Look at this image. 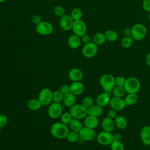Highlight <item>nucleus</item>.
Listing matches in <instances>:
<instances>
[{"mask_svg":"<svg viewBox=\"0 0 150 150\" xmlns=\"http://www.w3.org/2000/svg\"><path fill=\"white\" fill-rule=\"evenodd\" d=\"M66 138L70 142H77L80 138V137L79 132L71 131L69 132Z\"/></svg>","mask_w":150,"mask_h":150,"instance_id":"obj_32","label":"nucleus"},{"mask_svg":"<svg viewBox=\"0 0 150 150\" xmlns=\"http://www.w3.org/2000/svg\"><path fill=\"white\" fill-rule=\"evenodd\" d=\"M6 0H0V3H2V2H4V1H5Z\"/></svg>","mask_w":150,"mask_h":150,"instance_id":"obj_50","label":"nucleus"},{"mask_svg":"<svg viewBox=\"0 0 150 150\" xmlns=\"http://www.w3.org/2000/svg\"><path fill=\"white\" fill-rule=\"evenodd\" d=\"M28 107L31 111H37L39 110L42 106L38 99H30L28 101L27 103Z\"/></svg>","mask_w":150,"mask_h":150,"instance_id":"obj_26","label":"nucleus"},{"mask_svg":"<svg viewBox=\"0 0 150 150\" xmlns=\"http://www.w3.org/2000/svg\"><path fill=\"white\" fill-rule=\"evenodd\" d=\"M125 92L128 93H137L140 88L141 84L138 79L135 77H129L125 80L124 86Z\"/></svg>","mask_w":150,"mask_h":150,"instance_id":"obj_3","label":"nucleus"},{"mask_svg":"<svg viewBox=\"0 0 150 150\" xmlns=\"http://www.w3.org/2000/svg\"><path fill=\"white\" fill-rule=\"evenodd\" d=\"M69 132L67 125L62 122H56L52 124L50 128V133L58 139L66 138Z\"/></svg>","mask_w":150,"mask_h":150,"instance_id":"obj_1","label":"nucleus"},{"mask_svg":"<svg viewBox=\"0 0 150 150\" xmlns=\"http://www.w3.org/2000/svg\"><path fill=\"white\" fill-rule=\"evenodd\" d=\"M115 127V125L114 121L108 117L103 118L101 121V127L103 131L111 132L114 129Z\"/></svg>","mask_w":150,"mask_h":150,"instance_id":"obj_17","label":"nucleus"},{"mask_svg":"<svg viewBox=\"0 0 150 150\" xmlns=\"http://www.w3.org/2000/svg\"><path fill=\"white\" fill-rule=\"evenodd\" d=\"M8 120L6 115L0 114V127L3 128L6 125Z\"/></svg>","mask_w":150,"mask_h":150,"instance_id":"obj_40","label":"nucleus"},{"mask_svg":"<svg viewBox=\"0 0 150 150\" xmlns=\"http://www.w3.org/2000/svg\"><path fill=\"white\" fill-rule=\"evenodd\" d=\"M110 97L108 93L104 92L100 94L96 98V104L103 107L109 104L110 101Z\"/></svg>","mask_w":150,"mask_h":150,"instance_id":"obj_18","label":"nucleus"},{"mask_svg":"<svg viewBox=\"0 0 150 150\" xmlns=\"http://www.w3.org/2000/svg\"><path fill=\"white\" fill-rule=\"evenodd\" d=\"M107 117L111 119H113L117 117V111L113 109L110 110L107 112Z\"/></svg>","mask_w":150,"mask_h":150,"instance_id":"obj_45","label":"nucleus"},{"mask_svg":"<svg viewBox=\"0 0 150 150\" xmlns=\"http://www.w3.org/2000/svg\"><path fill=\"white\" fill-rule=\"evenodd\" d=\"M54 13L58 17H62L65 15V10L63 7L60 5H56L53 9Z\"/></svg>","mask_w":150,"mask_h":150,"instance_id":"obj_38","label":"nucleus"},{"mask_svg":"<svg viewBox=\"0 0 150 150\" xmlns=\"http://www.w3.org/2000/svg\"><path fill=\"white\" fill-rule=\"evenodd\" d=\"M81 42L80 37L75 34L70 36L68 39V45L69 47L73 49L78 48L80 46Z\"/></svg>","mask_w":150,"mask_h":150,"instance_id":"obj_23","label":"nucleus"},{"mask_svg":"<svg viewBox=\"0 0 150 150\" xmlns=\"http://www.w3.org/2000/svg\"><path fill=\"white\" fill-rule=\"evenodd\" d=\"M69 112L73 118L82 120L85 118L87 114V108L82 104H74L70 108Z\"/></svg>","mask_w":150,"mask_h":150,"instance_id":"obj_4","label":"nucleus"},{"mask_svg":"<svg viewBox=\"0 0 150 150\" xmlns=\"http://www.w3.org/2000/svg\"><path fill=\"white\" fill-rule=\"evenodd\" d=\"M106 39L104 33L99 32L95 34L93 38V42L97 45H101L104 43Z\"/></svg>","mask_w":150,"mask_h":150,"instance_id":"obj_29","label":"nucleus"},{"mask_svg":"<svg viewBox=\"0 0 150 150\" xmlns=\"http://www.w3.org/2000/svg\"><path fill=\"white\" fill-rule=\"evenodd\" d=\"M97 139L99 144L103 145H110L113 141L112 134L111 132L103 131L97 135Z\"/></svg>","mask_w":150,"mask_h":150,"instance_id":"obj_11","label":"nucleus"},{"mask_svg":"<svg viewBox=\"0 0 150 150\" xmlns=\"http://www.w3.org/2000/svg\"><path fill=\"white\" fill-rule=\"evenodd\" d=\"M146 35V29L141 23H137L131 28V37L134 40H141Z\"/></svg>","mask_w":150,"mask_h":150,"instance_id":"obj_5","label":"nucleus"},{"mask_svg":"<svg viewBox=\"0 0 150 150\" xmlns=\"http://www.w3.org/2000/svg\"><path fill=\"white\" fill-rule=\"evenodd\" d=\"M110 147L111 150H124V146L121 141H112Z\"/></svg>","mask_w":150,"mask_h":150,"instance_id":"obj_37","label":"nucleus"},{"mask_svg":"<svg viewBox=\"0 0 150 150\" xmlns=\"http://www.w3.org/2000/svg\"><path fill=\"white\" fill-rule=\"evenodd\" d=\"M60 117H61V122L67 125L69 124V123L73 119V117L69 112H66L62 113Z\"/></svg>","mask_w":150,"mask_h":150,"instance_id":"obj_35","label":"nucleus"},{"mask_svg":"<svg viewBox=\"0 0 150 150\" xmlns=\"http://www.w3.org/2000/svg\"><path fill=\"white\" fill-rule=\"evenodd\" d=\"M59 91L63 94H66L70 92V86L67 84H63L60 86Z\"/></svg>","mask_w":150,"mask_h":150,"instance_id":"obj_41","label":"nucleus"},{"mask_svg":"<svg viewBox=\"0 0 150 150\" xmlns=\"http://www.w3.org/2000/svg\"><path fill=\"white\" fill-rule=\"evenodd\" d=\"M106 40L110 42H115L117 40L118 35L116 31L114 30H108L104 33Z\"/></svg>","mask_w":150,"mask_h":150,"instance_id":"obj_28","label":"nucleus"},{"mask_svg":"<svg viewBox=\"0 0 150 150\" xmlns=\"http://www.w3.org/2000/svg\"><path fill=\"white\" fill-rule=\"evenodd\" d=\"M113 137V141H121L122 137L119 134H115L112 135Z\"/></svg>","mask_w":150,"mask_h":150,"instance_id":"obj_47","label":"nucleus"},{"mask_svg":"<svg viewBox=\"0 0 150 150\" xmlns=\"http://www.w3.org/2000/svg\"><path fill=\"white\" fill-rule=\"evenodd\" d=\"M103 112V107L98 104H93L87 109V114L89 115L98 117L102 115Z\"/></svg>","mask_w":150,"mask_h":150,"instance_id":"obj_20","label":"nucleus"},{"mask_svg":"<svg viewBox=\"0 0 150 150\" xmlns=\"http://www.w3.org/2000/svg\"><path fill=\"white\" fill-rule=\"evenodd\" d=\"M146 62L147 64L150 67V53H148L146 57Z\"/></svg>","mask_w":150,"mask_h":150,"instance_id":"obj_48","label":"nucleus"},{"mask_svg":"<svg viewBox=\"0 0 150 150\" xmlns=\"http://www.w3.org/2000/svg\"><path fill=\"white\" fill-rule=\"evenodd\" d=\"M70 15L74 21H78L81 19L83 16V12L80 9L75 8L71 10Z\"/></svg>","mask_w":150,"mask_h":150,"instance_id":"obj_31","label":"nucleus"},{"mask_svg":"<svg viewBox=\"0 0 150 150\" xmlns=\"http://www.w3.org/2000/svg\"><path fill=\"white\" fill-rule=\"evenodd\" d=\"M64 94H63L59 90H56L53 92V101L54 103H61L63 100Z\"/></svg>","mask_w":150,"mask_h":150,"instance_id":"obj_34","label":"nucleus"},{"mask_svg":"<svg viewBox=\"0 0 150 150\" xmlns=\"http://www.w3.org/2000/svg\"><path fill=\"white\" fill-rule=\"evenodd\" d=\"M1 127H0V131H1Z\"/></svg>","mask_w":150,"mask_h":150,"instance_id":"obj_51","label":"nucleus"},{"mask_svg":"<svg viewBox=\"0 0 150 150\" xmlns=\"http://www.w3.org/2000/svg\"><path fill=\"white\" fill-rule=\"evenodd\" d=\"M81 104L88 109L89 107L94 104V100L91 97L86 96L83 99Z\"/></svg>","mask_w":150,"mask_h":150,"instance_id":"obj_36","label":"nucleus"},{"mask_svg":"<svg viewBox=\"0 0 150 150\" xmlns=\"http://www.w3.org/2000/svg\"><path fill=\"white\" fill-rule=\"evenodd\" d=\"M109 104L111 108L116 111L122 110L126 106L124 100H123L122 98L115 97H113L112 98H111Z\"/></svg>","mask_w":150,"mask_h":150,"instance_id":"obj_14","label":"nucleus"},{"mask_svg":"<svg viewBox=\"0 0 150 150\" xmlns=\"http://www.w3.org/2000/svg\"><path fill=\"white\" fill-rule=\"evenodd\" d=\"M80 38H81V42H83L84 44H86V43H88L91 42L90 36L87 33L84 34L83 36H81L80 37Z\"/></svg>","mask_w":150,"mask_h":150,"instance_id":"obj_43","label":"nucleus"},{"mask_svg":"<svg viewBox=\"0 0 150 150\" xmlns=\"http://www.w3.org/2000/svg\"><path fill=\"white\" fill-rule=\"evenodd\" d=\"M69 128L71 129V131L77 132L79 133L83 127V124L80 120L73 118L70 121V122L69 123Z\"/></svg>","mask_w":150,"mask_h":150,"instance_id":"obj_24","label":"nucleus"},{"mask_svg":"<svg viewBox=\"0 0 150 150\" xmlns=\"http://www.w3.org/2000/svg\"><path fill=\"white\" fill-rule=\"evenodd\" d=\"M72 29L74 34L81 37L84 34L86 33L87 26L84 22L80 19L78 21H74Z\"/></svg>","mask_w":150,"mask_h":150,"instance_id":"obj_12","label":"nucleus"},{"mask_svg":"<svg viewBox=\"0 0 150 150\" xmlns=\"http://www.w3.org/2000/svg\"><path fill=\"white\" fill-rule=\"evenodd\" d=\"M97 50V45L93 42H90L88 43L84 44L82 49V53L86 57L91 58L96 54Z\"/></svg>","mask_w":150,"mask_h":150,"instance_id":"obj_9","label":"nucleus"},{"mask_svg":"<svg viewBox=\"0 0 150 150\" xmlns=\"http://www.w3.org/2000/svg\"><path fill=\"white\" fill-rule=\"evenodd\" d=\"M123 34L124 36H131V28H125L123 30Z\"/></svg>","mask_w":150,"mask_h":150,"instance_id":"obj_46","label":"nucleus"},{"mask_svg":"<svg viewBox=\"0 0 150 150\" xmlns=\"http://www.w3.org/2000/svg\"><path fill=\"white\" fill-rule=\"evenodd\" d=\"M62 110L63 108L60 103L53 102L49 105L47 113L52 118H57L62 114Z\"/></svg>","mask_w":150,"mask_h":150,"instance_id":"obj_10","label":"nucleus"},{"mask_svg":"<svg viewBox=\"0 0 150 150\" xmlns=\"http://www.w3.org/2000/svg\"><path fill=\"white\" fill-rule=\"evenodd\" d=\"M100 83L101 87L107 93L111 92L116 86L114 77L109 74L103 75L100 78Z\"/></svg>","mask_w":150,"mask_h":150,"instance_id":"obj_2","label":"nucleus"},{"mask_svg":"<svg viewBox=\"0 0 150 150\" xmlns=\"http://www.w3.org/2000/svg\"><path fill=\"white\" fill-rule=\"evenodd\" d=\"M53 92L48 88H43L38 96V100L42 105H49L53 101Z\"/></svg>","mask_w":150,"mask_h":150,"instance_id":"obj_6","label":"nucleus"},{"mask_svg":"<svg viewBox=\"0 0 150 150\" xmlns=\"http://www.w3.org/2000/svg\"><path fill=\"white\" fill-rule=\"evenodd\" d=\"M142 141L145 145H150V127L144 126L142 127L140 133Z\"/></svg>","mask_w":150,"mask_h":150,"instance_id":"obj_19","label":"nucleus"},{"mask_svg":"<svg viewBox=\"0 0 150 150\" xmlns=\"http://www.w3.org/2000/svg\"><path fill=\"white\" fill-rule=\"evenodd\" d=\"M148 19H149V21L150 22V12H149V13L148 15Z\"/></svg>","mask_w":150,"mask_h":150,"instance_id":"obj_49","label":"nucleus"},{"mask_svg":"<svg viewBox=\"0 0 150 150\" xmlns=\"http://www.w3.org/2000/svg\"><path fill=\"white\" fill-rule=\"evenodd\" d=\"M80 139L86 141H91L97 137L96 132L94 129L90 128L87 127H83L79 132Z\"/></svg>","mask_w":150,"mask_h":150,"instance_id":"obj_8","label":"nucleus"},{"mask_svg":"<svg viewBox=\"0 0 150 150\" xmlns=\"http://www.w3.org/2000/svg\"><path fill=\"white\" fill-rule=\"evenodd\" d=\"M84 124L85 127L92 129H95L98 124V120L97 117L87 115L84 118Z\"/></svg>","mask_w":150,"mask_h":150,"instance_id":"obj_22","label":"nucleus"},{"mask_svg":"<svg viewBox=\"0 0 150 150\" xmlns=\"http://www.w3.org/2000/svg\"><path fill=\"white\" fill-rule=\"evenodd\" d=\"M68 76L70 80L73 81H80L83 77L82 71L78 68H72L68 73Z\"/></svg>","mask_w":150,"mask_h":150,"instance_id":"obj_15","label":"nucleus"},{"mask_svg":"<svg viewBox=\"0 0 150 150\" xmlns=\"http://www.w3.org/2000/svg\"><path fill=\"white\" fill-rule=\"evenodd\" d=\"M125 90L124 89V87H121V86H117L113 88L112 90V93L114 97H119V98H122V96L125 94Z\"/></svg>","mask_w":150,"mask_h":150,"instance_id":"obj_30","label":"nucleus"},{"mask_svg":"<svg viewBox=\"0 0 150 150\" xmlns=\"http://www.w3.org/2000/svg\"><path fill=\"white\" fill-rule=\"evenodd\" d=\"M115 126L120 129H125L127 126V120L126 118L122 116V115H118L115 118Z\"/></svg>","mask_w":150,"mask_h":150,"instance_id":"obj_25","label":"nucleus"},{"mask_svg":"<svg viewBox=\"0 0 150 150\" xmlns=\"http://www.w3.org/2000/svg\"><path fill=\"white\" fill-rule=\"evenodd\" d=\"M125 79L122 76H118L117 77L115 78V85L117 86H121L124 87L125 82Z\"/></svg>","mask_w":150,"mask_h":150,"instance_id":"obj_39","label":"nucleus"},{"mask_svg":"<svg viewBox=\"0 0 150 150\" xmlns=\"http://www.w3.org/2000/svg\"><path fill=\"white\" fill-rule=\"evenodd\" d=\"M76 96H75L74 94H72L70 92L64 94L63 96V102L64 104L67 107L70 108L71 107L76 104Z\"/></svg>","mask_w":150,"mask_h":150,"instance_id":"obj_21","label":"nucleus"},{"mask_svg":"<svg viewBox=\"0 0 150 150\" xmlns=\"http://www.w3.org/2000/svg\"><path fill=\"white\" fill-rule=\"evenodd\" d=\"M32 21L36 25L42 22V18L39 15H35L32 18Z\"/></svg>","mask_w":150,"mask_h":150,"instance_id":"obj_44","label":"nucleus"},{"mask_svg":"<svg viewBox=\"0 0 150 150\" xmlns=\"http://www.w3.org/2000/svg\"><path fill=\"white\" fill-rule=\"evenodd\" d=\"M133 39L131 36H124L121 40V45L124 48L128 49L132 45Z\"/></svg>","mask_w":150,"mask_h":150,"instance_id":"obj_33","label":"nucleus"},{"mask_svg":"<svg viewBox=\"0 0 150 150\" xmlns=\"http://www.w3.org/2000/svg\"><path fill=\"white\" fill-rule=\"evenodd\" d=\"M84 90V85L80 81H73L70 85V92L76 96L82 94Z\"/></svg>","mask_w":150,"mask_h":150,"instance_id":"obj_16","label":"nucleus"},{"mask_svg":"<svg viewBox=\"0 0 150 150\" xmlns=\"http://www.w3.org/2000/svg\"><path fill=\"white\" fill-rule=\"evenodd\" d=\"M74 21L68 14H65L60 19V25L62 29L64 30L67 31L72 29Z\"/></svg>","mask_w":150,"mask_h":150,"instance_id":"obj_13","label":"nucleus"},{"mask_svg":"<svg viewBox=\"0 0 150 150\" xmlns=\"http://www.w3.org/2000/svg\"><path fill=\"white\" fill-rule=\"evenodd\" d=\"M142 7L145 11L150 12V0H143Z\"/></svg>","mask_w":150,"mask_h":150,"instance_id":"obj_42","label":"nucleus"},{"mask_svg":"<svg viewBox=\"0 0 150 150\" xmlns=\"http://www.w3.org/2000/svg\"><path fill=\"white\" fill-rule=\"evenodd\" d=\"M138 100L137 93H128L125 97L124 101L126 105H132L135 104Z\"/></svg>","mask_w":150,"mask_h":150,"instance_id":"obj_27","label":"nucleus"},{"mask_svg":"<svg viewBox=\"0 0 150 150\" xmlns=\"http://www.w3.org/2000/svg\"><path fill=\"white\" fill-rule=\"evenodd\" d=\"M53 28L52 25L46 21H42L39 24L36 26V32L43 36H47L51 34L53 32Z\"/></svg>","mask_w":150,"mask_h":150,"instance_id":"obj_7","label":"nucleus"}]
</instances>
